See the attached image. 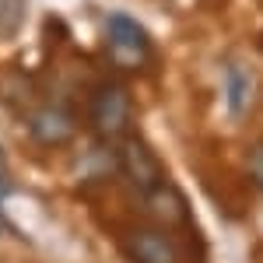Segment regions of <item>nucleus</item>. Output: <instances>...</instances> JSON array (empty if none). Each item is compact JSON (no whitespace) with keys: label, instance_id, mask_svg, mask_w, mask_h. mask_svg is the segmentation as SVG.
Masks as SVG:
<instances>
[{"label":"nucleus","instance_id":"nucleus-1","mask_svg":"<svg viewBox=\"0 0 263 263\" xmlns=\"http://www.w3.org/2000/svg\"><path fill=\"white\" fill-rule=\"evenodd\" d=\"M105 49L109 60L120 70H141L151 57V35L144 32V25L130 14H109L105 18Z\"/></svg>","mask_w":263,"mask_h":263},{"label":"nucleus","instance_id":"nucleus-2","mask_svg":"<svg viewBox=\"0 0 263 263\" xmlns=\"http://www.w3.org/2000/svg\"><path fill=\"white\" fill-rule=\"evenodd\" d=\"M91 126L102 141H120L134 126V99L123 84L109 81L91 95Z\"/></svg>","mask_w":263,"mask_h":263},{"label":"nucleus","instance_id":"nucleus-3","mask_svg":"<svg viewBox=\"0 0 263 263\" xmlns=\"http://www.w3.org/2000/svg\"><path fill=\"white\" fill-rule=\"evenodd\" d=\"M116 162H120V168L126 172V179L134 182L137 190H144V193H147V190H155V186L162 182V165H158V158H155V151H151L137 134L120 137Z\"/></svg>","mask_w":263,"mask_h":263},{"label":"nucleus","instance_id":"nucleus-4","mask_svg":"<svg viewBox=\"0 0 263 263\" xmlns=\"http://www.w3.org/2000/svg\"><path fill=\"white\" fill-rule=\"evenodd\" d=\"M74 130H78L74 112H70V105H63V102H42V105H35V109L28 112V134H32V141L46 144V147L67 144L74 137Z\"/></svg>","mask_w":263,"mask_h":263},{"label":"nucleus","instance_id":"nucleus-5","mask_svg":"<svg viewBox=\"0 0 263 263\" xmlns=\"http://www.w3.org/2000/svg\"><path fill=\"white\" fill-rule=\"evenodd\" d=\"M123 253L130 263H179L176 239L162 228H134L123 235Z\"/></svg>","mask_w":263,"mask_h":263},{"label":"nucleus","instance_id":"nucleus-6","mask_svg":"<svg viewBox=\"0 0 263 263\" xmlns=\"http://www.w3.org/2000/svg\"><path fill=\"white\" fill-rule=\"evenodd\" d=\"M224 105L232 120H242L253 105V74L242 63H228L224 67Z\"/></svg>","mask_w":263,"mask_h":263},{"label":"nucleus","instance_id":"nucleus-7","mask_svg":"<svg viewBox=\"0 0 263 263\" xmlns=\"http://www.w3.org/2000/svg\"><path fill=\"white\" fill-rule=\"evenodd\" d=\"M28 0H0V39H14L25 25Z\"/></svg>","mask_w":263,"mask_h":263},{"label":"nucleus","instance_id":"nucleus-8","mask_svg":"<svg viewBox=\"0 0 263 263\" xmlns=\"http://www.w3.org/2000/svg\"><path fill=\"white\" fill-rule=\"evenodd\" d=\"M81 168H84L88 179H102V176H109L112 168H120V162H116V151H109V147L102 144V147H95L91 155L81 158Z\"/></svg>","mask_w":263,"mask_h":263},{"label":"nucleus","instance_id":"nucleus-9","mask_svg":"<svg viewBox=\"0 0 263 263\" xmlns=\"http://www.w3.org/2000/svg\"><path fill=\"white\" fill-rule=\"evenodd\" d=\"M246 172H249L253 186H256V190H263V144L249 147V155H246Z\"/></svg>","mask_w":263,"mask_h":263},{"label":"nucleus","instance_id":"nucleus-10","mask_svg":"<svg viewBox=\"0 0 263 263\" xmlns=\"http://www.w3.org/2000/svg\"><path fill=\"white\" fill-rule=\"evenodd\" d=\"M7 193H11V176H7V155L0 147V197H7Z\"/></svg>","mask_w":263,"mask_h":263},{"label":"nucleus","instance_id":"nucleus-11","mask_svg":"<svg viewBox=\"0 0 263 263\" xmlns=\"http://www.w3.org/2000/svg\"><path fill=\"white\" fill-rule=\"evenodd\" d=\"M0 232H4V218H0Z\"/></svg>","mask_w":263,"mask_h":263}]
</instances>
